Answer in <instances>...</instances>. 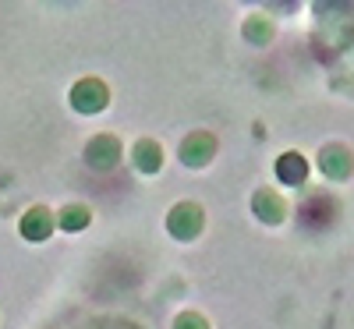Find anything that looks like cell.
I'll use <instances>...</instances> for the list:
<instances>
[{"mask_svg": "<svg viewBox=\"0 0 354 329\" xmlns=\"http://www.w3.org/2000/svg\"><path fill=\"white\" fill-rule=\"evenodd\" d=\"M106 103H110V93H106V85L100 78H82L71 88V106L78 113H100Z\"/></svg>", "mask_w": 354, "mask_h": 329, "instance_id": "obj_1", "label": "cell"}, {"mask_svg": "<svg viewBox=\"0 0 354 329\" xmlns=\"http://www.w3.org/2000/svg\"><path fill=\"white\" fill-rule=\"evenodd\" d=\"M202 209L192 205V202H181V205H174L170 209V216H167V227L174 237H181V241H192V237L202 230Z\"/></svg>", "mask_w": 354, "mask_h": 329, "instance_id": "obj_2", "label": "cell"}, {"mask_svg": "<svg viewBox=\"0 0 354 329\" xmlns=\"http://www.w3.org/2000/svg\"><path fill=\"white\" fill-rule=\"evenodd\" d=\"M85 160L96 170H113L117 163H121V142H117L113 135H96L85 149Z\"/></svg>", "mask_w": 354, "mask_h": 329, "instance_id": "obj_3", "label": "cell"}, {"mask_svg": "<svg viewBox=\"0 0 354 329\" xmlns=\"http://www.w3.org/2000/svg\"><path fill=\"white\" fill-rule=\"evenodd\" d=\"M216 153V138L209 131H192L185 142H181V160L188 167H205Z\"/></svg>", "mask_w": 354, "mask_h": 329, "instance_id": "obj_4", "label": "cell"}, {"mask_svg": "<svg viewBox=\"0 0 354 329\" xmlns=\"http://www.w3.org/2000/svg\"><path fill=\"white\" fill-rule=\"evenodd\" d=\"M53 213L46 205H32L28 213L21 216V237L25 241H46V237L53 234Z\"/></svg>", "mask_w": 354, "mask_h": 329, "instance_id": "obj_5", "label": "cell"}, {"mask_svg": "<svg viewBox=\"0 0 354 329\" xmlns=\"http://www.w3.org/2000/svg\"><path fill=\"white\" fill-rule=\"evenodd\" d=\"M255 216L262 220V223H280L283 216H287V202L277 195V191H270V188H262V191H255Z\"/></svg>", "mask_w": 354, "mask_h": 329, "instance_id": "obj_6", "label": "cell"}, {"mask_svg": "<svg viewBox=\"0 0 354 329\" xmlns=\"http://www.w3.org/2000/svg\"><path fill=\"white\" fill-rule=\"evenodd\" d=\"M277 177L283 185H301L305 177H308V163H305V156L301 153H283L280 160H277Z\"/></svg>", "mask_w": 354, "mask_h": 329, "instance_id": "obj_7", "label": "cell"}, {"mask_svg": "<svg viewBox=\"0 0 354 329\" xmlns=\"http://www.w3.org/2000/svg\"><path fill=\"white\" fill-rule=\"evenodd\" d=\"M131 160H135V167H138L142 173H156V170L163 167V149H160V142H153V138H142V142L135 145Z\"/></svg>", "mask_w": 354, "mask_h": 329, "instance_id": "obj_8", "label": "cell"}, {"mask_svg": "<svg viewBox=\"0 0 354 329\" xmlns=\"http://www.w3.org/2000/svg\"><path fill=\"white\" fill-rule=\"evenodd\" d=\"M301 216H305L308 227H326V223L333 220V202H330V195H308Z\"/></svg>", "mask_w": 354, "mask_h": 329, "instance_id": "obj_9", "label": "cell"}, {"mask_svg": "<svg viewBox=\"0 0 354 329\" xmlns=\"http://www.w3.org/2000/svg\"><path fill=\"white\" fill-rule=\"evenodd\" d=\"M319 167L326 170L330 177H347L354 163H351V153H347V149H340V145H330V149H322Z\"/></svg>", "mask_w": 354, "mask_h": 329, "instance_id": "obj_10", "label": "cell"}, {"mask_svg": "<svg viewBox=\"0 0 354 329\" xmlns=\"http://www.w3.org/2000/svg\"><path fill=\"white\" fill-rule=\"evenodd\" d=\"M57 223H61L64 230H85L88 227V209L85 205H64Z\"/></svg>", "mask_w": 354, "mask_h": 329, "instance_id": "obj_11", "label": "cell"}, {"mask_svg": "<svg viewBox=\"0 0 354 329\" xmlns=\"http://www.w3.org/2000/svg\"><path fill=\"white\" fill-rule=\"evenodd\" d=\"M174 329H209V322H205L198 312H185V315H177Z\"/></svg>", "mask_w": 354, "mask_h": 329, "instance_id": "obj_12", "label": "cell"}, {"mask_svg": "<svg viewBox=\"0 0 354 329\" xmlns=\"http://www.w3.org/2000/svg\"><path fill=\"white\" fill-rule=\"evenodd\" d=\"M248 39H252V43H266V39H270V21L252 18V21H248Z\"/></svg>", "mask_w": 354, "mask_h": 329, "instance_id": "obj_13", "label": "cell"}]
</instances>
